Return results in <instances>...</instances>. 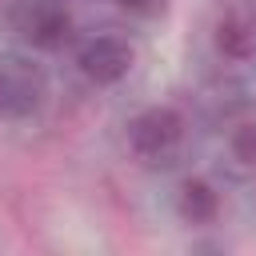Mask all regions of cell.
<instances>
[{
	"mask_svg": "<svg viewBox=\"0 0 256 256\" xmlns=\"http://www.w3.org/2000/svg\"><path fill=\"white\" fill-rule=\"evenodd\" d=\"M184 140V116L168 104H152L128 120V148L144 164H168Z\"/></svg>",
	"mask_w": 256,
	"mask_h": 256,
	"instance_id": "obj_1",
	"label": "cell"
},
{
	"mask_svg": "<svg viewBox=\"0 0 256 256\" xmlns=\"http://www.w3.org/2000/svg\"><path fill=\"white\" fill-rule=\"evenodd\" d=\"M8 24L24 44L44 48V52L60 48L72 36V16H68L64 0H12Z\"/></svg>",
	"mask_w": 256,
	"mask_h": 256,
	"instance_id": "obj_2",
	"label": "cell"
},
{
	"mask_svg": "<svg viewBox=\"0 0 256 256\" xmlns=\"http://www.w3.org/2000/svg\"><path fill=\"white\" fill-rule=\"evenodd\" d=\"M48 96V80L32 60L0 56V120L32 116Z\"/></svg>",
	"mask_w": 256,
	"mask_h": 256,
	"instance_id": "obj_3",
	"label": "cell"
},
{
	"mask_svg": "<svg viewBox=\"0 0 256 256\" xmlns=\"http://www.w3.org/2000/svg\"><path fill=\"white\" fill-rule=\"evenodd\" d=\"M132 60H136L132 44H128L124 36H112V32L92 36V40L76 52V68H80V76L92 80V84H100V88L120 84V80L132 72Z\"/></svg>",
	"mask_w": 256,
	"mask_h": 256,
	"instance_id": "obj_4",
	"label": "cell"
},
{
	"mask_svg": "<svg viewBox=\"0 0 256 256\" xmlns=\"http://www.w3.org/2000/svg\"><path fill=\"white\" fill-rule=\"evenodd\" d=\"M216 52L228 60H252L256 56V16H248L244 8H232L216 20Z\"/></svg>",
	"mask_w": 256,
	"mask_h": 256,
	"instance_id": "obj_5",
	"label": "cell"
},
{
	"mask_svg": "<svg viewBox=\"0 0 256 256\" xmlns=\"http://www.w3.org/2000/svg\"><path fill=\"white\" fill-rule=\"evenodd\" d=\"M176 212H180L188 224H212V220L220 216V192H216L208 180L192 176V180H184L180 192H176Z\"/></svg>",
	"mask_w": 256,
	"mask_h": 256,
	"instance_id": "obj_6",
	"label": "cell"
},
{
	"mask_svg": "<svg viewBox=\"0 0 256 256\" xmlns=\"http://www.w3.org/2000/svg\"><path fill=\"white\" fill-rule=\"evenodd\" d=\"M228 156L240 168H256V120H244L228 132Z\"/></svg>",
	"mask_w": 256,
	"mask_h": 256,
	"instance_id": "obj_7",
	"label": "cell"
},
{
	"mask_svg": "<svg viewBox=\"0 0 256 256\" xmlns=\"http://www.w3.org/2000/svg\"><path fill=\"white\" fill-rule=\"evenodd\" d=\"M124 12H136V16H152V12H160V4L164 0H116Z\"/></svg>",
	"mask_w": 256,
	"mask_h": 256,
	"instance_id": "obj_8",
	"label": "cell"
}]
</instances>
